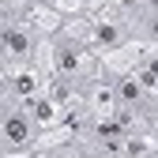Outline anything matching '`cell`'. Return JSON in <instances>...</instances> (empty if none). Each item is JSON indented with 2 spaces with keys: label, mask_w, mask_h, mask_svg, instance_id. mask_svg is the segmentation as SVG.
I'll use <instances>...</instances> for the list:
<instances>
[{
  "label": "cell",
  "mask_w": 158,
  "mask_h": 158,
  "mask_svg": "<svg viewBox=\"0 0 158 158\" xmlns=\"http://www.w3.org/2000/svg\"><path fill=\"white\" fill-rule=\"evenodd\" d=\"M45 42H49V30L42 23V15L4 19V27H0V53H4V64L42 60L45 56Z\"/></svg>",
  "instance_id": "6da1fadb"
},
{
  "label": "cell",
  "mask_w": 158,
  "mask_h": 158,
  "mask_svg": "<svg viewBox=\"0 0 158 158\" xmlns=\"http://www.w3.org/2000/svg\"><path fill=\"white\" fill-rule=\"evenodd\" d=\"M0 135H4V154H38V151H42V139H45V128L30 117L27 102L4 98Z\"/></svg>",
  "instance_id": "7a4b0ae2"
},
{
  "label": "cell",
  "mask_w": 158,
  "mask_h": 158,
  "mask_svg": "<svg viewBox=\"0 0 158 158\" xmlns=\"http://www.w3.org/2000/svg\"><path fill=\"white\" fill-rule=\"evenodd\" d=\"M143 4H154V8H158V0H143Z\"/></svg>",
  "instance_id": "3957f363"
}]
</instances>
